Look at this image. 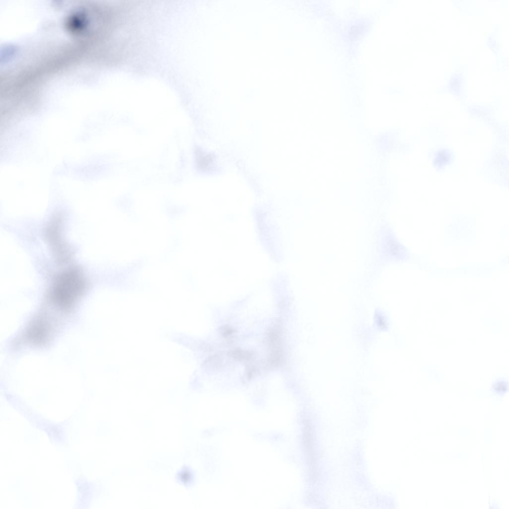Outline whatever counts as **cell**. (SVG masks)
Instances as JSON below:
<instances>
[{
  "instance_id": "obj_2",
  "label": "cell",
  "mask_w": 509,
  "mask_h": 509,
  "mask_svg": "<svg viewBox=\"0 0 509 509\" xmlns=\"http://www.w3.org/2000/svg\"><path fill=\"white\" fill-rule=\"evenodd\" d=\"M197 157V164L201 170H209L213 166L214 158L211 155L200 153Z\"/></svg>"
},
{
  "instance_id": "obj_1",
  "label": "cell",
  "mask_w": 509,
  "mask_h": 509,
  "mask_svg": "<svg viewBox=\"0 0 509 509\" xmlns=\"http://www.w3.org/2000/svg\"><path fill=\"white\" fill-rule=\"evenodd\" d=\"M78 272L71 270L63 273L57 280L53 299L59 306L64 309L70 308L81 293L83 282Z\"/></svg>"
}]
</instances>
